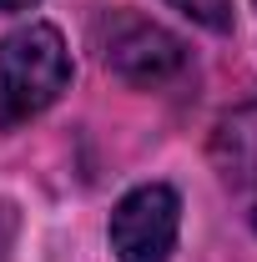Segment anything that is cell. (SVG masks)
<instances>
[{
	"label": "cell",
	"mask_w": 257,
	"mask_h": 262,
	"mask_svg": "<svg viewBox=\"0 0 257 262\" xmlns=\"http://www.w3.org/2000/svg\"><path fill=\"white\" fill-rule=\"evenodd\" d=\"M71 86V56L56 26L31 20L0 40V126H26Z\"/></svg>",
	"instance_id": "6da1fadb"
},
{
	"label": "cell",
	"mask_w": 257,
	"mask_h": 262,
	"mask_svg": "<svg viewBox=\"0 0 257 262\" xmlns=\"http://www.w3.org/2000/svg\"><path fill=\"white\" fill-rule=\"evenodd\" d=\"M111 252L116 262H172L182 232V196L166 182L131 187L111 207Z\"/></svg>",
	"instance_id": "7a4b0ae2"
},
{
	"label": "cell",
	"mask_w": 257,
	"mask_h": 262,
	"mask_svg": "<svg viewBox=\"0 0 257 262\" xmlns=\"http://www.w3.org/2000/svg\"><path fill=\"white\" fill-rule=\"evenodd\" d=\"M96 35H101V61L131 86H161L187 66V46L177 35L157 20L131 15V10H111L96 26Z\"/></svg>",
	"instance_id": "3957f363"
},
{
	"label": "cell",
	"mask_w": 257,
	"mask_h": 262,
	"mask_svg": "<svg viewBox=\"0 0 257 262\" xmlns=\"http://www.w3.org/2000/svg\"><path fill=\"white\" fill-rule=\"evenodd\" d=\"M212 166L222 192L237 202V212L257 232V101L232 106L212 126Z\"/></svg>",
	"instance_id": "277c9868"
},
{
	"label": "cell",
	"mask_w": 257,
	"mask_h": 262,
	"mask_svg": "<svg viewBox=\"0 0 257 262\" xmlns=\"http://www.w3.org/2000/svg\"><path fill=\"white\" fill-rule=\"evenodd\" d=\"M166 5H177L187 20L197 26H207V31H232V0H166Z\"/></svg>",
	"instance_id": "5b68a950"
},
{
	"label": "cell",
	"mask_w": 257,
	"mask_h": 262,
	"mask_svg": "<svg viewBox=\"0 0 257 262\" xmlns=\"http://www.w3.org/2000/svg\"><path fill=\"white\" fill-rule=\"evenodd\" d=\"M35 0H0V15H15V10H31Z\"/></svg>",
	"instance_id": "8992f818"
}]
</instances>
